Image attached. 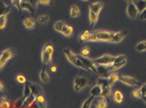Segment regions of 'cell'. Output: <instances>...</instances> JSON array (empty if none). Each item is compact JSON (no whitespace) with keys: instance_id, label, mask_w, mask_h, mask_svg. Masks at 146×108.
Masks as SVG:
<instances>
[{"instance_id":"30bf717a","label":"cell","mask_w":146,"mask_h":108,"mask_svg":"<svg viewBox=\"0 0 146 108\" xmlns=\"http://www.w3.org/2000/svg\"><path fill=\"white\" fill-rule=\"evenodd\" d=\"M127 35V31L124 30V31H118V32H114V35H113L111 41H110V43H119L121 42L123 39H124V37Z\"/></svg>"},{"instance_id":"2e32d148","label":"cell","mask_w":146,"mask_h":108,"mask_svg":"<svg viewBox=\"0 0 146 108\" xmlns=\"http://www.w3.org/2000/svg\"><path fill=\"white\" fill-rule=\"evenodd\" d=\"M125 65H126V60L122 61V62H118V63H113L111 65H109L108 66H109V69L111 70V72H113V71H115V70H117V69L121 68Z\"/></svg>"},{"instance_id":"7a4b0ae2","label":"cell","mask_w":146,"mask_h":108,"mask_svg":"<svg viewBox=\"0 0 146 108\" xmlns=\"http://www.w3.org/2000/svg\"><path fill=\"white\" fill-rule=\"evenodd\" d=\"M78 57L81 60V62L86 65V67L88 68V70H89L91 73H93L94 75L98 77V69H96V65L95 63V62H94V60L88 59L87 57L83 56V55H78Z\"/></svg>"},{"instance_id":"7402d4cb","label":"cell","mask_w":146,"mask_h":108,"mask_svg":"<svg viewBox=\"0 0 146 108\" xmlns=\"http://www.w3.org/2000/svg\"><path fill=\"white\" fill-rule=\"evenodd\" d=\"M70 14L73 18H76L80 15V10H79V8L76 6V5H73V6L71 7Z\"/></svg>"},{"instance_id":"7bdbcfd3","label":"cell","mask_w":146,"mask_h":108,"mask_svg":"<svg viewBox=\"0 0 146 108\" xmlns=\"http://www.w3.org/2000/svg\"><path fill=\"white\" fill-rule=\"evenodd\" d=\"M81 55H83V56L87 57L90 55V49L87 48V46H85V48H83L81 49Z\"/></svg>"},{"instance_id":"484cf974","label":"cell","mask_w":146,"mask_h":108,"mask_svg":"<svg viewBox=\"0 0 146 108\" xmlns=\"http://www.w3.org/2000/svg\"><path fill=\"white\" fill-rule=\"evenodd\" d=\"M36 101L38 102V107L44 108V107L47 106L46 105V99H45V97H44L43 94H41V95L36 97Z\"/></svg>"},{"instance_id":"603a6c76","label":"cell","mask_w":146,"mask_h":108,"mask_svg":"<svg viewBox=\"0 0 146 108\" xmlns=\"http://www.w3.org/2000/svg\"><path fill=\"white\" fill-rule=\"evenodd\" d=\"M74 32V29H73V27L72 26H69V25H65L64 27H63V30H62V34L66 36V37H71L72 34Z\"/></svg>"},{"instance_id":"83f0119b","label":"cell","mask_w":146,"mask_h":108,"mask_svg":"<svg viewBox=\"0 0 146 108\" xmlns=\"http://www.w3.org/2000/svg\"><path fill=\"white\" fill-rule=\"evenodd\" d=\"M35 99V97L33 95L31 96H29L28 98H26V99H24V101H23V103H22V107H29L30 105H31L32 103V101H34V99Z\"/></svg>"},{"instance_id":"ac0fdd59","label":"cell","mask_w":146,"mask_h":108,"mask_svg":"<svg viewBox=\"0 0 146 108\" xmlns=\"http://www.w3.org/2000/svg\"><path fill=\"white\" fill-rule=\"evenodd\" d=\"M113 97H114V101L117 102V103H121L124 99V97H123V94L120 92L119 90H115L114 93H113Z\"/></svg>"},{"instance_id":"816d5d0a","label":"cell","mask_w":146,"mask_h":108,"mask_svg":"<svg viewBox=\"0 0 146 108\" xmlns=\"http://www.w3.org/2000/svg\"><path fill=\"white\" fill-rule=\"evenodd\" d=\"M51 70H52V72H56V65H53L51 67Z\"/></svg>"},{"instance_id":"d4e9b609","label":"cell","mask_w":146,"mask_h":108,"mask_svg":"<svg viewBox=\"0 0 146 108\" xmlns=\"http://www.w3.org/2000/svg\"><path fill=\"white\" fill-rule=\"evenodd\" d=\"M23 25L26 29H34V27H35V21L33 20L32 18H26V19H24Z\"/></svg>"},{"instance_id":"6f0895ef","label":"cell","mask_w":146,"mask_h":108,"mask_svg":"<svg viewBox=\"0 0 146 108\" xmlns=\"http://www.w3.org/2000/svg\"><path fill=\"white\" fill-rule=\"evenodd\" d=\"M82 1H88V0H82Z\"/></svg>"},{"instance_id":"680465c9","label":"cell","mask_w":146,"mask_h":108,"mask_svg":"<svg viewBox=\"0 0 146 108\" xmlns=\"http://www.w3.org/2000/svg\"><path fill=\"white\" fill-rule=\"evenodd\" d=\"M144 1H146V0H144Z\"/></svg>"},{"instance_id":"6da1fadb","label":"cell","mask_w":146,"mask_h":108,"mask_svg":"<svg viewBox=\"0 0 146 108\" xmlns=\"http://www.w3.org/2000/svg\"><path fill=\"white\" fill-rule=\"evenodd\" d=\"M63 51H64V54H65L66 58H67V60L71 63H73L74 65H76V67H78V68H82V69H85V70L89 71L88 70V68L86 67V65H85L84 63L81 62V60L78 57V55L73 53V51H72L71 49L65 48Z\"/></svg>"},{"instance_id":"4fadbf2b","label":"cell","mask_w":146,"mask_h":108,"mask_svg":"<svg viewBox=\"0 0 146 108\" xmlns=\"http://www.w3.org/2000/svg\"><path fill=\"white\" fill-rule=\"evenodd\" d=\"M90 94L93 95L94 97H100L101 94H102V86L98 84H95L92 88H91Z\"/></svg>"},{"instance_id":"8d00e7d4","label":"cell","mask_w":146,"mask_h":108,"mask_svg":"<svg viewBox=\"0 0 146 108\" xmlns=\"http://www.w3.org/2000/svg\"><path fill=\"white\" fill-rule=\"evenodd\" d=\"M49 20H50V17H49L48 15H40V16H38V18H37V21L39 22L40 24H47L49 22Z\"/></svg>"},{"instance_id":"ab89813d","label":"cell","mask_w":146,"mask_h":108,"mask_svg":"<svg viewBox=\"0 0 146 108\" xmlns=\"http://www.w3.org/2000/svg\"><path fill=\"white\" fill-rule=\"evenodd\" d=\"M126 60V57L124 55H118V56H115L114 61H113V63H118V62H122V61Z\"/></svg>"},{"instance_id":"cb8c5ba5","label":"cell","mask_w":146,"mask_h":108,"mask_svg":"<svg viewBox=\"0 0 146 108\" xmlns=\"http://www.w3.org/2000/svg\"><path fill=\"white\" fill-rule=\"evenodd\" d=\"M134 3L136 4L139 12H141L143 10L146 9V1H144V0H135Z\"/></svg>"},{"instance_id":"8fae6325","label":"cell","mask_w":146,"mask_h":108,"mask_svg":"<svg viewBox=\"0 0 146 108\" xmlns=\"http://www.w3.org/2000/svg\"><path fill=\"white\" fill-rule=\"evenodd\" d=\"M29 84H30V87H31L32 94L35 97V98L42 94V88H41L39 84H33V82H29Z\"/></svg>"},{"instance_id":"9c48e42d","label":"cell","mask_w":146,"mask_h":108,"mask_svg":"<svg viewBox=\"0 0 146 108\" xmlns=\"http://www.w3.org/2000/svg\"><path fill=\"white\" fill-rule=\"evenodd\" d=\"M96 69H98V73L100 78H108L111 75V70L109 69L108 65H96Z\"/></svg>"},{"instance_id":"5b68a950","label":"cell","mask_w":146,"mask_h":108,"mask_svg":"<svg viewBox=\"0 0 146 108\" xmlns=\"http://www.w3.org/2000/svg\"><path fill=\"white\" fill-rule=\"evenodd\" d=\"M94 33L100 42H110L114 35V32L111 31H96Z\"/></svg>"},{"instance_id":"ee69618b","label":"cell","mask_w":146,"mask_h":108,"mask_svg":"<svg viewBox=\"0 0 146 108\" xmlns=\"http://www.w3.org/2000/svg\"><path fill=\"white\" fill-rule=\"evenodd\" d=\"M22 103H23V101H15L11 102V106H13V107H21Z\"/></svg>"},{"instance_id":"b9f144b4","label":"cell","mask_w":146,"mask_h":108,"mask_svg":"<svg viewBox=\"0 0 146 108\" xmlns=\"http://www.w3.org/2000/svg\"><path fill=\"white\" fill-rule=\"evenodd\" d=\"M0 107H2V108L11 107V103L10 102H8L6 99H1V101H0Z\"/></svg>"},{"instance_id":"836d02e7","label":"cell","mask_w":146,"mask_h":108,"mask_svg":"<svg viewBox=\"0 0 146 108\" xmlns=\"http://www.w3.org/2000/svg\"><path fill=\"white\" fill-rule=\"evenodd\" d=\"M110 94H111L110 86H103L102 87V94H101V96H102L103 98H105L107 99H109Z\"/></svg>"},{"instance_id":"8992f818","label":"cell","mask_w":146,"mask_h":108,"mask_svg":"<svg viewBox=\"0 0 146 108\" xmlns=\"http://www.w3.org/2000/svg\"><path fill=\"white\" fill-rule=\"evenodd\" d=\"M115 57L112 56V55H109V54H105V55H102L101 57L98 58V59H95L94 62H95L96 65H111L114 61Z\"/></svg>"},{"instance_id":"f1b7e54d","label":"cell","mask_w":146,"mask_h":108,"mask_svg":"<svg viewBox=\"0 0 146 108\" xmlns=\"http://www.w3.org/2000/svg\"><path fill=\"white\" fill-rule=\"evenodd\" d=\"M136 50L139 52L146 51V41H141L136 45Z\"/></svg>"},{"instance_id":"1f68e13d","label":"cell","mask_w":146,"mask_h":108,"mask_svg":"<svg viewBox=\"0 0 146 108\" xmlns=\"http://www.w3.org/2000/svg\"><path fill=\"white\" fill-rule=\"evenodd\" d=\"M94 98H96V97L91 95L89 98L85 99V101H83V103H82V105H81V108H89L91 106V104H92V101H93Z\"/></svg>"},{"instance_id":"c3c4849f","label":"cell","mask_w":146,"mask_h":108,"mask_svg":"<svg viewBox=\"0 0 146 108\" xmlns=\"http://www.w3.org/2000/svg\"><path fill=\"white\" fill-rule=\"evenodd\" d=\"M39 3L42 5H50L52 3V0H39Z\"/></svg>"},{"instance_id":"4dcf8cb0","label":"cell","mask_w":146,"mask_h":108,"mask_svg":"<svg viewBox=\"0 0 146 108\" xmlns=\"http://www.w3.org/2000/svg\"><path fill=\"white\" fill-rule=\"evenodd\" d=\"M131 97L133 99H141L142 97V94H141V91H140V89H135L132 91L131 93Z\"/></svg>"},{"instance_id":"ffe728a7","label":"cell","mask_w":146,"mask_h":108,"mask_svg":"<svg viewBox=\"0 0 146 108\" xmlns=\"http://www.w3.org/2000/svg\"><path fill=\"white\" fill-rule=\"evenodd\" d=\"M21 9L23 10H27V12L31 13L35 12V7L31 3H29V2H21Z\"/></svg>"},{"instance_id":"681fc988","label":"cell","mask_w":146,"mask_h":108,"mask_svg":"<svg viewBox=\"0 0 146 108\" xmlns=\"http://www.w3.org/2000/svg\"><path fill=\"white\" fill-rule=\"evenodd\" d=\"M29 3H31L35 8L38 5V3H39V0H29Z\"/></svg>"},{"instance_id":"db71d44e","label":"cell","mask_w":146,"mask_h":108,"mask_svg":"<svg viewBox=\"0 0 146 108\" xmlns=\"http://www.w3.org/2000/svg\"><path fill=\"white\" fill-rule=\"evenodd\" d=\"M141 99H143V101H144L145 103H146V96H142V97H141Z\"/></svg>"},{"instance_id":"7c38bea8","label":"cell","mask_w":146,"mask_h":108,"mask_svg":"<svg viewBox=\"0 0 146 108\" xmlns=\"http://www.w3.org/2000/svg\"><path fill=\"white\" fill-rule=\"evenodd\" d=\"M102 9H103V3H101V2H95V3H92L90 5V8H89L90 10H92V12L96 13V14H100Z\"/></svg>"},{"instance_id":"d6a6232c","label":"cell","mask_w":146,"mask_h":108,"mask_svg":"<svg viewBox=\"0 0 146 108\" xmlns=\"http://www.w3.org/2000/svg\"><path fill=\"white\" fill-rule=\"evenodd\" d=\"M64 26H65V24L63 23V22H61V21H56V23H54V29H56V31L62 32Z\"/></svg>"},{"instance_id":"d590c367","label":"cell","mask_w":146,"mask_h":108,"mask_svg":"<svg viewBox=\"0 0 146 108\" xmlns=\"http://www.w3.org/2000/svg\"><path fill=\"white\" fill-rule=\"evenodd\" d=\"M108 79H109L110 82H111V84L113 85L117 82L119 81V76H118L117 74H111V75L108 77Z\"/></svg>"},{"instance_id":"277c9868","label":"cell","mask_w":146,"mask_h":108,"mask_svg":"<svg viewBox=\"0 0 146 108\" xmlns=\"http://www.w3.org/2000/svg\"><path fill=\"white\" fill-rule=\"evenodd\" d=\"M13 56V52L11 48L5 49L4 51H2L1 56H0V68L3 69L4 65H6V63L9 60H11Z\"/></svg>"},{"instance_id":"9a60e30c","label":"cell","mask_w":146,"mask_h":108,"mask_svg":"<svg viewBox=\"0 0 146 108\" xmlns=\"http://www.w3.org/2000/svg\"><path fill=\"white\" fill-rule=\"evenodd\" d=\"M98 21V14L89 10V23L91 27H94Z\"/></svg>"},{"instance_id":"f907efd6","label":"cell","mask_w":146,"mask_h":108,"mask_svg":"<svg viewBox=\"0 0 146 108\" xmlns=\"http://www.w3.org/2000/svg\"><path fill=\"white\" fill-rule=\"evenodd\" d=\"M29 107H38V102L36 101V98H35L34 101H32V103H31V105H30Z\"/></svg>"},{"instance_id":"f5cc1de1","label":"cell","mask_w":146,"mask_h":108,"mask_svg":"<svg viewBox=\"0 0 146 108\" xmlns=\"http://www.w3.org/2000/svg\"><path fill=\"white\" fill-rule=\"evenodd\" d=\"M0 89H1V92H3V91H4V84H3V82H1V84H0Z\"/></svg>"},{"instance_id":"5bb4252c","label":"cell","mask_w":146,"mask_h":108,"mask_svg":"<svg viewBox=\"0 0 146 108\" xmlns=\"http://www.w3.org/2000/svg\"><path fill=\"white\" fill-rule=\"evenodd\" d=\"M53 55L50 54L49 52H47L46 50L42 51V53H41V60H42V63H45V65H48V63H50L52 62V59H53Z\"/></svg>"},{"instance_id":"e575fe53","label":"cell","mask_w":146,"mask_h":108,"mask_svg":"<svg viewBox=\"0 0 146 108\" xmlns=\"http://www.w3.org/2000/svg\"><path fill=\"white\" fill-rule=\"evenodd\" d=\"M7 24V15H0V29L3 30Z\"/></svg>"},{"instance_id":"f546056e","label":"cell","mask_w":146,"mask_h":108,"mask_svg":"<svg viewBox=\"0 0 146 108\" xmlns=\"http://www.w3.org/2000/svg\"><path fill=\"white\" fill-rule=\"evenodd\" d=\"M107 106H108V102L106 101V99L103 98V97H102V99H100V101H96V108H106Z\"/></svg>"},{"instance_id":"f35d334b","label":"cell","mask_w":146,"mask_h":108,"mask_svg":"<svg viewBox=\"0 0 146 108\" xmlns=\"http://www.w3.org/2000/svg\"><path fill=\"white\" fill-rule=\"evenodd\" d=\"M11 1H12L13 6L17 8V10H19V12H21L22 10V9H21V0H11Z\"/></svg>"},{"instance_id":"52a82bcc","label":"cell","mask_w":146,"mask_h":108,"mask_svg":"<svg viewBox=\"0 0 146 108\" xmlns=\"http://www.w3.org/2000/svg\"><path fill=\"white\" fill-rule=\"evenodd\" d=\"M119 81L123 84L129 85V86H140L141 84L136 80L133 77H130V76H126V75H122V76H119Z\"/></svg>"},{"instance_id":"11a10c76","label":"cell","mask_w":146,"mask_h":108,"mask_svg":"<svg viewBox=\"0 0 146 108\" xmlns=\"http://www.w3.org/2000/svg\"><path fill=\"white\" fill-rule=\"evenodd\" d=\"M21 2H29V0H21Z\"/></svg>"},{"instance_id":"7dc6e473","label":"cell","mask_w":146,"mask_h":108,"mask_svg":"<svg viewBox=\"0 0 146 108\" xmlns=\"http://www.w3.org/2000/svg\"><path fill=\"white\" fill-rule=\"evenodd\" d=\"M140 91H141L142 96H146V84H143L140 85Z\"/></svg>"},{"instance_id":"4316f807","label":"cell","mask_w":146,"mask_h":108,"mask_svg":"<svg viewBox=\"0 0 146 108\" xmlns=\"http://www.w3.org/2000/svg\"><path fill=\"white\" fill-rule=\"evenodd\" d=\"M32 95V90L31 87H30L29 82H26L25 85H24V91H23V99L28 98L29 96Z\"/></svg>"},{"instance_id":"44dd1931","label":"cell","mask_w":146,"mask_h":108,"mask_svg":"<svg viewBox=\"0 0 146 108\" xmlns=\"http://www.w3.org/2000/svg\"><path fill=\"white\" fill-rule=\"evenodd\" d=\"M91 33L89 30H84L83 32L80 33V34L78 35V40L80 43H85L86 41L89 40V37H90Z\"/></svg>"},{"instance_id":"bcb514c9","label":"cell","mask_w":146,"mask_h":108,"mask_svg":"<svg viewBox=\"0 0 146 108\" xmlns=\"http://www.w3.org/2000/svg\"><path fill=\"white\" fill-rule=\"evenodd\" d=\"M139 19H141V20H146V9L143 10L141 12H139Z\"/></svg>"},{"instance_id":"74e56055","label":"cell","mask_w":146,"mask_h":108,"mask_svg":"<svg viewBox=\"0 0 146 108\" xmlns=\"http://www.w3.org/2000/svg\"><path fill=\"white\" fill-rule=\"evenodd\" d=\"M15 79H16V82H19V84H25L27 82L26 77L24 75H17Z\"/></svg>"},{"instance_id":"e0dca14e","label":"cell","mask_w":146,"mask_h":108,"mask_svg":"<svg viewBox=\"0 0 146 108\" xmlns=\"http://www.w3.org/2000/svg\"><path fill=\"white\" fill-rule=\"evenodd\" d=\"M0 5H1V7H0V15H7V14H9V13L11 12V10H12V8L5 4L3 1H1Z\"/></svg>"},{"instance_id":"60d3db41","label":"cell","mask_w":146,"mask_h":108,"mask_svg":"<svg viewBox=\"0 0 146 108\" xmlns=\"http://www.w3.org/2000/svg\"><path fill=\"white\" fill-rule=\"evenodd\" d=\"M44 50H46L47 52H49L50 54L53 55L54 54V46H51V45H47L45 48H44Z\"/></svg>"},{"instance_id":"3957f363","label":"cell","mask_w":146,"mask_h":108,"mask_svg":"<svg viewBox=\"0 0 146 108\" xmlns=\"http://www.w3.org/2000/svg\"><path fill=\"white\" fill-rule=\"evenodd\" d=\"M87 84H88V80L85 78V77H82V76L76 77L75 81H74V88H75V90L78 91V92L86 87Z\"/></svg>"},{"instance_id":"9f6ffc18","label":"cell","mask_w":146,"mask_h":108,"mask_svg":"<svg viewBox=\"0 0 146 108\" xmlns=\"http://www.w3.org/2000/svg\"><path fill=\"white\" fill-rule=\"evenodd\" d=\"M126 1H127V2H134L135 0H126Z\"/></svg>"},{"instance_id":"d6986e66","label":"cell","mask_w":146,"mask_h":108,"mask_svg":"<svg viewBox=\"0 0 146 108\" xmlns=\"http://www.w3.org/2000/svg\"><path fill=\"white\" fill-rule=\"evenodd\" d=\"M39 78L44 84H48V82H50V76H49V74L47 73L45 68L41 69L40 73H39Z\"/></svg>"},{"instance_id":"ba28073f","label":"cell","mask_w":146,"mask_h":108,"mask_svg":"<svg viewBox=\"0 0 146 108\" xmlns=\"http://www.w3.org/2000/svg\"><path fill=\"white\" fill-rule=\"evenodd\" d=\"M126 13L130 18H137L139 15V12L137 10L136 4L134 2H128L127 4V10H126Z\"/></svg>"},{"instance_id":"f6af8a7d","label":"cell","mask_w":146,"mask_h":108,"mask_svg":"<svg viewBox=\"0 0 146 108\" xmlns=\"http://www.w3.org/2000/svg\"><path fill=\"white\" fill-rule=\"evenodd\" d=\"M88 42H98V38H96V36L95 35V33H91Z\"/></svg>"}]
</instances>
